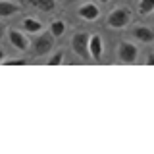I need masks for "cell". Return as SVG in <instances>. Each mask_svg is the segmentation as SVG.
I'll list each match as a JSON object with an SVG mask.
<instances>
[{
	"instance_id": "6da1fadb",
	"label": "cell",
	"mask_w": 154,
	"mask_h": 154,
	"mask_svg": "<svg viewBox=\"0 0 154 154\" xmlns=\"http://www.w3.org/2000/svg\"><path fill=\"white\" fill-rule=\"evenodd\" d=\"M129 21H131V12L127 8H116L110 12L106 25L112 27V29H123L129 25Z\"/></svg>"
},
{
	"instance_id": "7a4b0ae2",
	"label": "cell",
	"mask_w": 154,
	"mask_h": 154,
	"mask_svg": "<svg viewBox=\"0 0 154 154\" xmlns=\"http://www.w3.org/2000/svg\"><path fill=\"white\" fill-rule=\"evenodd\" d=\"M89 42H91V35H87V33H75L73 37H71V48H73V52L79 58H87L91 56V50H89Z\"/></svg>"
},
{
	"instance_id": "3957f363",
	"label": "cell",
	"mask_w": 154,
	"mask_h": 154,
	"mask_svg": "<svg viewBox=\"0 0 154 154\" xmlns=\"http://www.w3.org/2000/svg\"><path fill=\"white\" fill-rule=\"evenodd\" d=\"M118 54H119V60L122 62H125V64H133V62L137 60V56H139V48L135 46L133 42L123 41L122 45H119Z\"/></svg>"
},
{
	"instance_id": "277c9868",
	"label": "cell",
	"mask_w": 154,
	"mask_h": 154,
	"mask_svg": "<svg viewBox=\"0 0 154 154\" xmlns=\"http://www.w3.org/2000/svg\"><path fill=\"white\" fill-rule=\"evenodd\" d=\"M52 41H54V37L52 35H41L37 38L35 42H33V46H35V54L37 56H42V54H46V52H50L52 50Z\"/></svg>"
},
{
	"instance_id": "5b68a950",
	"label": "cell",
	"mask_w": 154,
	"mask_h": 154,
	"mask_svg": "<svg viewBox=\"0 0 154 154\" xmlns=\"http://www.w3.org/2000/svg\"><path fill=\"white\" fill-rule=\"evenodd\" d=\"M98 14H100L98 6H96V4H91V2L83 4V6L77 10V16L81 19H85V21H94V19L98 17Z\"/></svg>"
},
{
	"instance_id": "8992f818",
	"label": "cell",
	"mask_w": 154,
	"mask_h": 154,
	"mask_svg": "<svg viewBox=\"0 0 154 154\" xmlns=\"http://www.w3.org/2000/svg\"><path fill=\"white\" fill-rule=\"evenodd\" d=\"M8 38H10V42H12L17 50H27L29 42H27V37L23 35V33L16 31V29H10V31H8Z\"/></svg>"
},
{
	"instance_id": "52a82bcc",
	"label": "cell",
	"mask_w": 154,
	"mask_h": 154,
	"mask_svg": "<svg viewBox=\"0 0 154 154\" xmlns=\"http://www.w3.org/2000/svg\"><path fill=\"white\" fill-rule=\"evenodd\" d=\"M133 37L141 42H152L154 41V29L144 27V25H137L133 29Z\"/></svg>"
},
{
	"instance_id": "ba28073f",
	"label": "cell",
	"mask_w": 154,
	"mask_h": 154,
	"mask_svg": "<svg viewBox=\"0 0 154 154\" xmlns=\"http://www.w3.org/2000/svg\"><path fill=\"white\" fill-rule=\"evenodd\" d=\"M89 50L94 60H100V56H102V38H100V35H91Z\"/></svg>"
},
{
	"instance_id": "9c48e42d",
	"label": "cell",
	"mask_w": 154,
	"mask_h": 154,
	"mask_svg": "<svg viewBox=\"0 0 154 154\" xmlns=\"http://www.w3.org/2000/svg\"><path fill=\"white\" fill-rule=\"evenodd\" d=\"M16 12H19L17 4H12L10 0H2V2H0V16L2 17H8V16H12V14H16Z\"/></svg>"
},
{
	"instance_id": "30bf717a",
	"label": "cell",
	"mask_w": 154,
	"mask_h": 154,
	"mask_svg": "<svg viewBox=\"0 0 154 154\" xmlns=\"http://www.w3.org/2000/svg\"><path fill=\"white\" fill-rule=\"evenodd\" d=\"M29 2L42 12H52L56 8V0H29Z\"/></svg>"
},
{
	"instance_id": "8fae6325",
	"label": "cell",
	"mask_w": 154,
	"mask_h": 154,
	"mask_svg": "<svg viewBox=\"0 0 154 154\" xmlns=\"http://www.w3.org/2000/svg\"><path fill=\"white\" fill-rule=\"evenodd\" d=\"M64 31H66V23L64 21L56 19V21L50 23V35L54 37V38H60L62 35H64Z\"/></svg>"
},
{
	"instance_id": "7c38bea8",
	"label": "cell",
	"mask_w": 154,
	"mask_h": 154,
	"mask_svg": "<svg viewBox=\"0 0 154 154\" xmlns=\"http://www.w3.org/2000/svg\"><path fill=\"white\" fill-rule=\"evenodd\" d=\"M23 29L29 33H38L42 29V25L37 21V19H31V17H27V19H23Z\"/></svg>"
},
{
	"instance_id": "4fadbf2b",
	"label": "cell",
	"mask_w": 154,
	"mask_h": 154,
	"mask_svg": "<svg viewBox=\"0 0 154 154\" xmlns=\"http://www.w3.org/2000/svg\"><path fill=\"white\" fill-rule=\"evenodd\" d=\"M154 12V0H141L139 2V14L141 16H146V14Z\"/></svg>"
},
{
	"instance_id": "5bb4252c",
	"label": "cell",
	"mask_w": 154,
	"mask_h": 154,
	"mask_svg": "<svg viewBox=\"0 0 154 154\" xmlns=\"http://www.w3.org/2000/svg\"><path fill=\"white\" fill-rule=\"evenodd\" d=\"M62 60H64V52H56V54L48 60V64H50V66H58V64H62Z\"/></svg>"
},
{
	"instance_id": "9a60e30c",
	"label": "cell",
	"mask_w": 154,
	"mask_h": 154,
	"mask_svg": "<svg viewBox=\"0 0 154 154\" xmlns=\"http://www.w3.org/2000/svg\"><path fill=\"white\" fill-rule=\"evenodd\" d=\"M4 64L6 66H25L27 60H21V58H19V60H8V62H4Z\"/></svg>"
},
{
	"instance_id": "2e32d148",
	"label": "cell",
	"mask_w": 154,
	"mask_h": 154,
	"mask_svg": "<svg viewBox=\"0 0 154 154\" xmlns=\"http://www.w3.org/2000/svg\"><path fill=\"white\" fill-rule=\"evenodd\" d=\"M146 64H148V66H154V54H148V58H146Z\"/></svg>"
},
{
	"instance_id": "e0dca14e",
	"label": "cell",
	"mask_w": 154,
	"mask_h": 154,
	"mask_svg": "<svg viewBox=\"0 0 154 154\" xmlns=\"http://www.w3.org/2000/svg\"><path fill=\"white\" fill-rule=\"evenodd\" d=\"M98 2H102V4H106V2H108V0H98Z\"/></svg>"
},
{
	"instance_id": "ac0fdd59",
	"label": "cell",
	"mask_w": 154,
	"mask_h": 154,
	"mask_svg": "<svg viewBox=\"0 0 154 154\" xmlns=\"http://www.w3.org/2000/svg\"><path fill=\"white\" fill-rule=\"evenodd\" d=\"M71 2H73V0H71Z\"/></svg>"
}]
</instances>
